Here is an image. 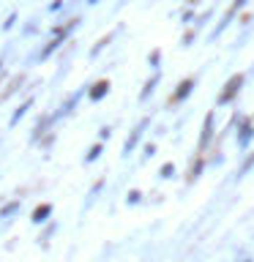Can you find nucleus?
<instances>
[{"instance_id": "2", "label": "nucleus", "mask_w": 254, "mask_h": 262, "mask_svg": "<svg viewBox=\"0 0 254 262\" xmlns=\"http://www.w3.org/2000/svg\"><path fill=\"white\" fill-rule=\"evenodd\" d=\"M194 88V79H186V82H180V88H178V93L172 96V101H180V98H186L188 96V90Z\"/></svg>"}, {"instance_id": "3", "label": "nucleus", "mask_w": 254, "mask_h": 262, "mask_svg": "<svg viewBox=\"0 0 254 262\" xmlns=\"http://www.w3.org/2000/svg\"><path fill=\"white\" fill-rule=\"evenodd\" d=\"M210 123H213V115H208V118H205V134H202V145L210 139Z\"/></svg>"}, {"instance_id": "1", "label": "nucleus", "mask_w": 254, "mask_h": 262, "mask_svg": "<svg viewBox=\"0 0 254 262\" xmlns=\"http://www.w3.org/2000/svg\"><path fill=\"white\" fill-rule=\"evenodd\" d=\"M241 85H243V74H235L232 79L224 85V90H221V96H219V104H227V101H232V96L241 90Z\"/></svg>"}, {"instance_id": "4", "label": "nucleus", "mask_w": 254, "mask_h": 262, "mask_svg": "<svg viewBox=\"0 0 254 262\" xmlns=\"http://www.w3.org/2000/svg\"><path fill=\"white\" fill-rule=\"evenodd\" d=\"M107 93V82H98V85L93 88V98H101Z\"/></svg>"}]
</instances>
